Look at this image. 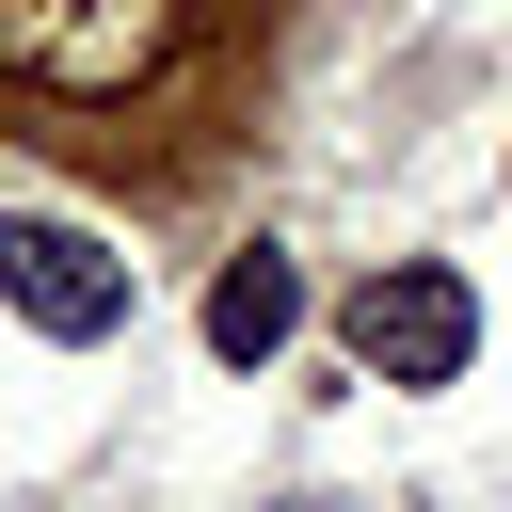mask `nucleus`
Returning <instances> with one entry per match:
<instances>
[{
    "mask_svg": "<svg viewBox=\"0 0 512 512\" xmlns=\"http://www.w3.org/2000/svg\"><path fill=\"white\" fill-rule=\"evenodd\" d=\"M288 0H0V144L80 176H192L256 96Z\"/></svg>",
    "mask_w": 512,
    "mask_h": 512,
    "instance_id": "f257e3e1",
    "label": "nucleus"
},
{
    "mask_svg": "<svg viewBox=\"0 0 512 512\" xmlns=\"http://www.w3.org/2000/svg\"><path fill=\"white\" fill-rule=\"evenodd\" d=\"M288 336H304V272H288L272 240L224 256V288H208V352H224V368H272Z\"/></svg>",
    "mask_w": 512,
    "mask_h": 512,
    "instance_id": "20e7f679",
    "label": "nucleus"
},
{
    "mask_svg": "<svg viewBox=\"0 0 512 512\" xmlns=\"http://www.w3.org/2000/svg\"><path fill=\"white\" fill-rule=\"evenodd\" d=\"M336 336H352L368 384H464V352H480V288H464L448 256H384V272L336 304Z\"/></svg>",
    "mask_w": 512,
    "mask_h": 512,
    "instance_id": "f03ea898",
    "label": "nucleus"
},
{
    "mask_svg": "<svg viewBox=\"0 0 512 512\" xmlns=\"http://www.w3.org/2000/svg\"><path fill=\"white\" fill-rule=\"evenodd\" d=\"M0 304H16L32 336L80 352V336L128 320V256H112L96 224H64V208H16V224H0Z\"/></svg>",
    "mask_w": 512,
    "mask_h": 512,
    "instance_id": "7ed1b4c3",
    "label": "nucleus"
}]
</instances>
